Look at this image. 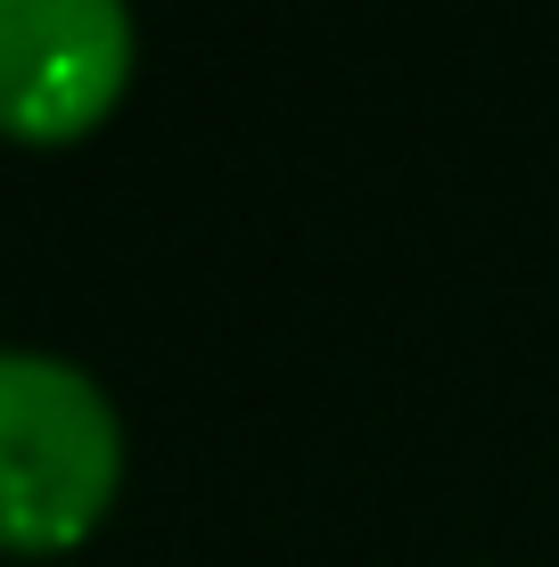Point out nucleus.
I'll use <instances>...</instances> for the list:
<instances>
[{
	"mask_svg": "<svg viewBox=\"0 0 559 567\" xmlns=\"http://www.w3.org/2000/svg\"><path fill=\"white\" fill-rule=\"evenodd\" d=\"M124 477V420L83 362L0 346V543L58 551L91 535Z\"/></svg>",
	"mask_w": 559,
	"mask_h": 567,
	"instance_id": "1",
	"label": "nucleus"
},
{
	"mask_svg": "<svg viewBox=\"0 0 559 567\" xmlns=\"http://www.w3.org/2000/svg\"><path fill=\"white\" fill-rule=\"evenodd\" d=\"M132 74L124 0H0V132L74 141Z\"/></svg>",
	"mask_w": 559,
	"mask_h": 567,
	"instance_id": "2",
	"label": "nucleus"
}]
</instances>
